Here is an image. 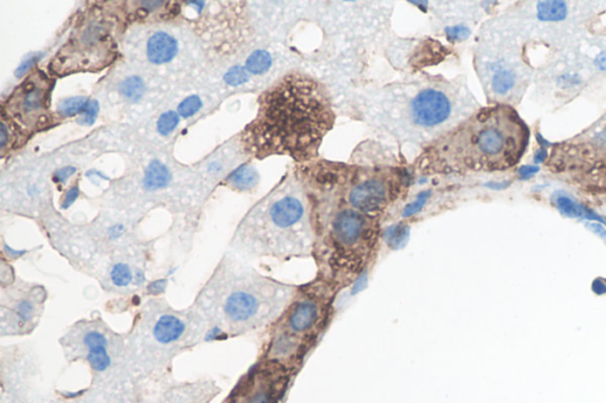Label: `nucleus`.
Instances as JSON below:
<instances>
[{"instance_id":"obj_1","label":"nucleus","mask_w":606,"mask_h":403,"mask_svg":"<svg viewBox=\"0 0 606 403\" xmlns=\"http://www.w3.org/2000/svg\"><path fill=\"white\" fill-rule=\"evenodd\" d=\"M335 119L326 85L305 72L291 71L260 96L243 144L257 158L280 155L307 165L319 160L320 147Z\"/></svg>"},{"instance_id":"obj_2","label":"nucleus","mask_w":606,"mask_h":403,"mask_svg":"<svg viewBox=\"0 0 606 403\" xmlns=\"http://www.w3.org/2000/svg\"><path fill=\"white\" fill-rule=\"evenodd\" d=\"M359 104L365 122L378 136L422 148L480 108L466 78L441 75L366 92Z\"/></svg>"},{"instance_id":"obj_3","label":"nucleus","mask_w":606,"mask_h":403,"mask_svg":"<svg viewBox=\"0 0 606 403\" xmlns=\"http://www.w3.org/2000/svg\"><path fill=\"white\" fill-rule=\"evenodd\" d=\"M529 129L512 105L480 107L422 148L412 163L421 176L505 172L519 163Z\"/></svg>"},{"instance_id":"obj_4","label":"nucleus","mask_w":606,"mask_h":403,"mask_svg":"<svg viewBox=\"0 0 606 403\" xmlns=\"http://www.w3.org/2000/svg\"><path fill=\"white\" fill-rule=\"evenodd\" d=\"M305 190L310 206L316 277L344 291L375 263L382 240V219L368 215L323 190L308 186Z\"/></svg>"},{"instance_id":"obj_5","label":"nucleus","mask_w":606,"mask_h":403,"mask_svg":"<svg viewBox=\"0 0 606 403\" xmlns=\"http://www.w3.org/2000/svg\"><path fill=\"white\" fill-rule=\"evenodd\" d=\"M305 186L332 194L347 205L384 220L411 186L407 163L385 151L372 158H353L350 163L316 160L294 168Z\"/></svg>"},{"instance_id":"obj_6","label":"nucleus","mask_w":606,"mask_h":403,"mask_svg":"<svg viewBox=\"0 0 606 403\" xmlns=\"http://www.w3.org/2000/svg\"><path fill=\"white\" fill-rule=\"evenodd\" d=\"M340 290L321 278L298 285V291L271 323L264 360L298 375L326 335Z\"/></svg>"},{"instance_id":"obj_7","label":"nucleus","mask_w":606,"mask_h":403,"mask_svg":"<svg viewBox=\"0 0 606 403\" xmlns=\"http://www.w3.org/2000/svg\"><path fill=\"white\" fill-rule=\"evenodd\" d=\"M250 244L263 256L281 262L312 258L310 206L298 174L288 173L253 213Z\"/></svg>"},{"instance_id":"obj_8","label":"nucleus","mask_w":606,"mask_h":403,"mask_svg":"<svg viewBox=\"0 0 606 403\" xmlns=\"http://www.w3.org/2000/svg\"><path fill=\"white\" fill-rule=\"evenodd\" d=\"M546 167L572 183L606 190V112L582 133L554 144Z\"/></svg>"},{"instance_id":"obj_9","label":"nucleus","mask_w":606,"mask_h":403,"mask_svg":"<svg viewBox=\"0 0 606 403\" xmlns=\"http://www.w3.org/2000/svg\"><path fill=\"white\" fill-rule=\"evenodd\" d=\"M295 377L283 365L263 358L236 387L230 403H283Z\"/></svg>"},{"instance_id":"obj_10","label":"nucleus","mask_w":606,"mask_h":403,"mask_svg":"<svg viewBox=\"0 0 606 403\" xmlns=\"http://www.w3.org/2000/svg\"><path fill=\"white\" fill-rule=\"evenodd\" d=\"M44 99L46 92L43 87H39L32 80L25 81L24 85L18 89V102L14 104V108L18 109L16 116L23 121L38 116V112L44 107Z\"/></svg>"},{"instance_id":"obj_11","label":"nucleus","mask_w":606,"mask_h":403,"mask_svg":"<svg viewBox=\"0 0 606 403\" xmlns=\"http://www.w3.org/2000/svg\"><path fill=\"white\" fill-rule=\"evenodd\" d=\"M178 45L172 36L158 32L148 41L147 55L152 63L164 64L174 58Z\"/></svg>"},{"instance_id":"obj_12","label":"nucleus","mask_w":606,"mask_h":403,"mask_svg":"<svg viewBox=\"0 0 606 403\" xmlns=\"http://www.w3.org/2000/svg\"><path fill=\"white\" fill-rule=\"evenodd\" d=\"M85 344L89 349L88 360L90 362L91 367L96 372H103L105 369L108 368L110 358L107 353L105 336L98 331H90L85 335Z\"/></svg>"},{"instance_id":"obj_13","label":"nucleus","mask_w":606,"mask_h":403,"mask_svg":"<svg viewBox=\"0 0 606 403\" xmlns=\"http://www.w3.org/2000/svg\"><path fill=\"white\" fill-rule=\"evenodd\" d=\"M185 330V324L172 315L162 316L155 326V336L162 343L178 340Z\"/></svg>"},{"instance_id":"obj_14","label":"nucleus","mask_w":606,"mask_h":403,"mask_svg":"<svg viewBox=\"0 0 606 403\" xmlns=\"http://www.w3.org/2000/svg\"><path fill=\"white\" fill-rule=\"evenodd\" d=\"M171 180L169 169L159 161H153L148 166L145 176V186L147 190H155L167 186Z\"/></svg>"},{"instance_id":"obj_15","label":"nucleus","mask_w":606,"mask_h":403,"mask_svg":"<svg viewBox=\"0 0 606 403\" xmlns=\"http://www.w3.org/2000/svg\"><path fill=\"white\" fill-rule=\"evenodd\" d=\"M258 176L255 168L250 166H242L241 168L237 169L232 173L229 181L237 187L239 190H250L253 187L256 186Z\"/></svg>"},{"instance_id":"obj_16","label":"nucleus","mask_w":606,"mask_h":403,"mask_svg":"<svg viewBox=\"0 0 606 403\" xmlns=\"http://www.w3.org/2000/svg\"><path fill=\"white\" fill-rule=\"evenodd\" d=\"M89 104V100L85 97H73V99L64 100L61 102L57 108V112L63 117L83 114Z\"/></svg>"},{"instance_id":"obj_17","label":"nucleus","mask_w":606,"mask_h":403,"mask_svg":"<svg viewBox=\"0 0 606 403\" xmlns=\"http://www.w3.org/2000/svg\"><path fill=\"white\" fill-rule=\"evenodd\" d=\"M271 65V58L269 53L262 50L251 53V56L246 60V69L251 74L261 75L266 72Z\"/></svg>"},{"instance_id":"obj_18","label":"nucleus","mask_w":606,"mask_h":403,"mask_svg":"<svg viewBox=\"0 0 606 403\" xmlns=\"http://www.w3.org/2000/svg\"><path fill=\"white\" fill-rule=\"evenodd\" d=\"M144 83L139 77L127 78L121 85V92L126 99L130 101H139L144 95Z\"/></svg>"},{"instance_id":"obj_19","label":"nucleus","mask_w":606,"mask_h":403,"mask_svg":"<svg viewBox=\"0 0 606 403\" xmlns=\"http://www.w3.org/2000/svg\"><path fill=\"white\" fill-rule=\"evenodd\" d=\"M558 207L563 213L566 214L568 217H582V215L589 217L587 210L584 207L579 206L577 203H573L571 199L566 197L558 198Z\"/></svg>"},{"instance_id":"obj_20","label":"nucleus","mask_w":606,"mask_h":403,"mask_svg":"<svg viewBox=\"0 0 606 403\" xmlns=\"http://www.w3.org/2000/svg\"><path fill=\"white\" fill-rule=\"evenodd\" d=\"M110 277H112V281L116 286H127L132 281V272H130V267L125 264H117L113 267Z\"/></svg>"},{"instance_id":"obj_21","label":"nucleus","mask_w":606,"mask_h":403,"mask_svg":"<svg viewBox=\"0 0 606 403\" xmlns=\"http://www.w3.org/2000/svg\"><path fill=\"white\" fill-rule=\"evenodd\" d=\"M179 116L177 112H167L160 116L158 121L159 133L162 135H169L174 130L175 127L178 126Z\"/></svg>"},{"instance_id":"obj_22","label":"nucleus","mask_w":606,"mask_h":403,"mask_svg":"<svg viewBox=\"0 0 606 403\" xmlns=\"http://www.w3.org/2000/svg\"><path fill=\"white\" fill-rule=\"evenodd\" d=\"M202 108V101L198 96H189L179 104L178 112L182 117L194 115Z\"/></svg>"},{"instance_id":"obj_23","label":"nucleus","mask_w":606,"mask_h":403,"mask_svg":"<svg viewBox=\"0 0 606 403\" xmlns=\"http://www.w3.org/2000/svg\"><path fill=\"white\" fill-rule=\"evenodd\" d=\"M540 14L547 19L564 17L565 6L561 3H543L539 7Z\"/></svg>"},{"instance_id":"obj_24","label":"nucleus","mask_w":606,"mask_h":403,"mask_svg":"<svg viewBox=\"0 0 606 403\" xmlns=\"http://www.w3.org/2000/svg\"><path fill=\"white\" fill-rule=\"evenodd\" d=\"M225 82L228 83V85H234V87H237V85H243V83H246L248 80H249V75L246 72V69L242 67H234L230 69V70L226 72L225 75Z\"/></svg>"},{"instance_id":"obj_25","label":"nucleus","mask_w":606,"mask_h":403,"mask_svg":"<svg viewBox=\"0 0 606 403\" xmlns=\"http://www.w3.org/2000/svg\"><path fill=\"white\" fill-rule=\"evenodd\" d=\"M98 101L91 100V101H89V104H88L87 109H85V112H83V115H82L81 119H80V123H82V124H93L95 119H96V116H98Z\"/></svg>"},{"instance_id":"obj_26","label":"nucleus","mask_w":606,"mask_h":403,"mask_svg":"<svg viewBox=\"0 0 606 403\" xmlns=\"http://www.w3.org/2000/svg\"><path fill=\"white\" fill-rule=\"evenodd\" d=\"M16 312H17L19 319H21V321H28L31 317L32 312H33V305L28 302V301H21L18 304Z\"/></svg>"},{"instance_id":"obj_27","label":"nucleus","mask_w":606,"mask_h":403,"mask_svg":"<svg viewBox=\"0 0 606 403\" xmlns=\"http://www.w3.org/2000/svg\"><path fill=\"white\" fill-rule=\"evenodd\" d=\"M78 187H71L70 190H68L67 197L64 199L63 208H68V207L70 206L71 203H74V201L78 199Z\"/></svg>"},{"instance_id":"obj_28","label":"nucleus","mask_w":606,"mask_h":403,"mask_svg":"<svg viewBox=\"0 0 606 403\" xmlns=\"http://www.w3.org/2000/svg\"><path fill=\"white\" fill-rule=\"evenodd\" d=\"M74 173H76V168H74V167H66V168L61 169V171L56 173V179L61 181V183H63L69 176H73Z\"/></svg>"},{"instance_id":"obj_29","label":"nucleus","mask_w":606,"mask_h":403,"mask_svg":"<svg viewBox=\"0 0 606 403\" xmlns=\"http://www.w3.org/2000/svg\"><path fill=\"white\" fill-rule=\"evenodd\" d=\"M593 291L596 292L597 295H603L606 292V283L603 279H597L593 283Z\"/></svg>"},{"instance_id":"obj_30","label":"nucleus","mask_w":606,"mask_h":403,"mask_svg":"<svg viewBox=\"0 0 606 403\" xmlns=\"http://www.w3.org/2000/svg\"><path fill=\"white\" fill-rule=\"evenodd\" d=\"M7 140V128L5 122H3L1 124V139H0V147H5V144H6Z\"/></svg>"},{"instance_id":"obj_31","label":"nucleus","mask_w":606,"mask_h":403,"mask_svg":"<svg viewBox=\"0 0 606 403\" xmlns=\"http://www.w3.org/2000/svg\"><path fill=\"white\" fill-rule=\"evenodd\" d=\"M165 286V281H158L153 283L151 285V288H150V291L151 292H160L162 289Z\"/></svg>"},{"instance_id":"obj_32","label":"nucleus","mask_w":606,"mask_h":403,"mask_svg":"<svg viewBox=\"0 0 606 403\" xmlns=\"http://www.w3.org/2000/svg\"><path fill=\"white\" fill-rule=\"evenodd\" d=\"M600 64L606 69V55L600 57Z\"/></svg>"}]
</instances>
